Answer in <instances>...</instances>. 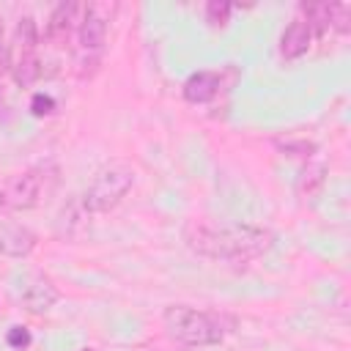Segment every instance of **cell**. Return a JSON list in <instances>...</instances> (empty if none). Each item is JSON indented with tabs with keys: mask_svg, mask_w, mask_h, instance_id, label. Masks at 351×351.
I'll return each mask as SVG.
<instances>
[{
	"mask_svg": "<svg viewBox=\"0 0 351 351\" xmlns=\"http://www.w3.org/2000/svg\"><path fill=\"white\" fill-rule=\"evenodd\" d=\"M181 236L195 255L208 261H225V263H250L274 247V233L252 222L189 219Z\"/></svg>",
	"mask_w": 351,
	"mask_h": 351,
	"instance_id": "obj_1",
	"label": "cell"
},
{
	"mask_svg": "<svg viewBox=\"0 0 351 351\" xmlns=\"http://www.w3.org/2000/svg\"><path fill=\"white\" fill-rule=\"evenodd\" d=\"M167 335L181 346H219L228 335L236 332L239 318L225 310H203L192 304H170L162 313Z\"/></svg>",
	"mask_w": 351,
	"mask_h": 351,
	"instance_id": "obj_2",
	"label": "cell"
},
{
	"mask_svg": "<svg viewBox=\"0 0 351 351\" xmlns=\"http://www.w3.org/2000/svg\"><path fill=\"white\" fill-rule=\"evenodd\" d=\"M58 178L60 170L52 162L33 165L8 176L5 181H0V217L36 208L58 186Z\"/></svg>",
	"mask_w": 351,
	"mask_h": 351,
	"instance_id": "obj_3",
	"label": "cell"
},
{
	"mask_svg": "<svg viewBox=\"0 0 351 351\" xmlns=\"http://www.w3.org/2000/svg\"><path fill=\"white\" fill-rule=\"evenodd\" d=\"M134 181H137V170L123 159H112L93 173L90 184L80 195V200L88 214H107L129 195Z\"/></svg>",
	"mask_w": 351,
	"mask_h": 351,
	"instance_id": "obj_4",
	"label": "cell"
},
{
	"mask_svg": "<svg viewBox=\"0 0 351 351\" xmlns=\"http://www.w3.org/2000/svg\"><path fill=\"white\" fill-rule=\"evenodd\" d=\"M115 8L118 5H112V3H85L82 19L77 27V66H80L82 80L90 77L101 60Z\"/></svg>",
	"mask_w": 351,
	"mask_h": 351,
	"instance_id": "obj_5",
	"label": "cell"
},
{
	"mask_svg": "<svg viewBox=\"0 0 351 351\" xmlns=\"http://www.w3.org/2000/svg\"><path fill=\"white\" fill-rule=\"evenodd\" d=\"M82 11H85V3H71V0L58 3L44 22V41L52 47H66L80 27Z\"/></svg>",
	"mask_w": 351,
	"mask_h": 351,
	"instance_id": "obj_6",
	"label": "cell"
},
{
	"mask_svg": "<svg viewBox=\"0 0 351 351\" xmlns=\"http://www.w3.org/2000/svg\"><path fill=\"white\" fill-rule=\"evenodd\" d=\"M58 299H60V291L52 282V277L41 274V271H33V274L25 277L22 291H19V302H22V307L27 313L44 315V313H49L58 304Z\"/></svg>",
	"mask_w": 351,
	"mask_h": 351,
	"instance_id": "obj_7",
	"label": "cell"
},
{
	"mask_svg": "<svg viewBox=\"0 0 351 351\" xmlns=\"http://www.w3.org/2000/svg\"><path fill=\"white\" fill-rule=\"evenodd\" d=\"M225 88V71L222 69H200V71H192L184 85H181V93L189 104H206L211 99H217Z\"/></svg>",
	"mask_w": 351,
	"mask_h": 351,
	"instance_id": "obj_8",
	"label": "cell"
},
{
	"mask_svg": "<svg viewBox=\"0 0 351 351\" xmlns=\"http://www.w3.org/2000/svg\"><path fill=\"white\" fill-rule=\"evenodd\" d=\"M313 27L302 19V16H293L288 25H285V30L280 33V58L282 60H299V58H304L307 52H310V47H313Z\"/></svg>",
	"mask_w": 351,
	"mask_h": 351,
	"instance_id": "obj_9",
	"label": "cell"
},
{
	"mask_svg": "<svg viewBox=\"0 0 351 351\" xmlns=\"http://www.w3.org/2000/svg\"><path fill=\"white\" fill-rule=\"evenodd\" d=\"M38 244V236L27 225L0 222V255L5 258H27Z\"/></svg>",
	"mask_w": 351,
	"mask_h": 351,
	"instance_id": "obj_10",
	"label": "cell"
},
{
	"mask_svg": "<svg viewBox=\"0 0 351 351\" xmlns=\"http://www.w3.org/2000/svg\"><path fill=\"white\" fill-rule=\"evenodd\" d=\"M38 41H41L38 22L33 16H22L16 22V30H14V41L8 47V55H30V52H38Z\"/></svg>",
	"mask_w": 351,
	"mask_h": 351,
	"instance_id": "obj_11",
	"label": "cell"
},
{
	"mask_svg": "<svg viewBox=\"0 0 351 351\" xmlns=\"http://www.w3.org/2000/svg\"><path fill=\"white\" fill-rule=\"evenodd\" d=\"M8 69H11V77H14L16 85H22V88L33 85L41 77L38 52H30V55H8Z\"/></svg>",
	"mask_w": 351,
	"mask_h": 351,
	"instance_id": "obj_12",
	"label": "cell"
},
{
	"mask_svg": "<svg viewBox=\"0 0 351 351\" xmlns=\"http://www.w3.org/2000/svg\"><path fill=\"white\" fill-rule=\"evenodd\" d=\"M274 148L282 154V156H291V159H302V162H313L318 145L307 137H274Z\"/></svg>",
	"mask_w": 351,
	"mask_h": 351,
	"instance_id": "obj_13",
	"label": "cell"
},
{
	"mask_svg": "<svg viewBox=\"0 0 351 351\" xmlns=\"http://www.w3.org/2000/svg\"><path fill=\"white\" fill-rule=\"evenodd\" d=\"M324 173H326V167L321 162H304V170L299 173V181H296L299 195H315L326 181Z\"/></svg>",
	"mask_w": 351,
	"mask_h": 351,
	"instance_id": "obj_14",
	"label": "cell"
},
{
	"mask_svg": "<svg viewBox=\"0 0 351 351\" xmlns=\"http://www.w3.org/2000/svg\"><path fill=\"white\" fill-rule=\"evenodd\" d=\"M88 217H90V214L85 211L82 200L77 197V200H71L69 206H63V211L58 214V230L66 233V236H71V233L77 230V225H82Z\"/></svg>",
	"mask_w": 351,
	"mask_h": 351,
	"instance_id": "obj_15",
	"label": "cell"
},
{
	"mask_svg": "<svg viewBox=\"0 0 351 351\" xmlns=\"http://www.w3.org/2000/svg\"><path fill=\"white\" fill-rule=\"evenodd\" d=\"M233 11H236L233 3L211 0V3H206V22H208L214 30H219V27H225V25L230 22V14H233Z\"/></svg>",
	"mask_w": 351,
	"mask_h": 351,
	"instance_id": "obj_16",
	"label": "cell"
},
{
	"mask_svg": "<svg viewBox=\"0 0 351 351\" xmlns=\"http://www.w3.org/2000/svg\"><path fill=\"white\" fill-rule=\"evenodd\" d=\"M332 30L335 33L351 30V5L348 3H332Z\"/></svg>",
	"mask_w": 351,
	"mask_h": 351,
	"instance_id": "obj_17",
	"label": "cell"
},
{
	"mask_svg": "<svg viewBox=\"0 0 351 351\" xmlns=\"http://www.w3.org/2000/svg\"><path fill=\"white\" fill-rule=\"evenodd\" d=\"M5 343L14 348V351H25L30 343H33V337H30V329L27 326H11L8 332H5Z\"/></svg>",
	"mask_w": 351,
	"mask_h": 351,
	"instance_id": "obj_18",
	"label": "cell"
},
{
	"mask_svg": "<svg viewBox=\"0 0 351 351\" xmlns=\"http://www.w3.org/2000/svg\"><path fill=\"white\" fill-rule=\"evenodd\" d=\"M30 112L36 118H44V115H52L55 112V99L49 93H33L30 99Z\"/></svg>",
	"mask_w": 351,
	"mask_h": 351,
	"instance_id": "obj_19",
	"label": "cell"
},
{
	"mask_svg": "<svg viewBox=\"0 0 351 351\" xmlns=\"http://www.w3.org/2000/svg\"><path fill=\"white\" fill-rule=\"evenodd\" d=\"M8 69V47H5V38H3V22H0V71Z\"/></svg>",
	"mask_w": 351,
	"mask_h": 351,
	"instance_id": "obj_20",
	"label": "cell"
},
{
	"mask_svg": "<svg viewBox=\"0 0 351 351\" xmlns=\"http://www.w3.org/2000/svg\"><path fill=\"white\" fill-rule=\"evenodd\" d=\"M80 351H96V348H93V346H85V348H80Z\"/></svg>",
	"mask_w": 351,
	"mask_h": 351,
	"instance_id": "obj_21",
	"label": "cell"
},
{
	"mask_svg": "<svg viewBox=\"0 0 351 351\" xmlns=\"http://www.w3.org/2000/svg\"><path fill=\"white\" fill-rule=\"evenodd\" d=\"M0 110H3V90H0Z\"/></svg>",
	"mask_w": 351,
	"mask_h": 351,
	"instance_id": "obj_22",
	"label": "cell"
}]
</instances>
